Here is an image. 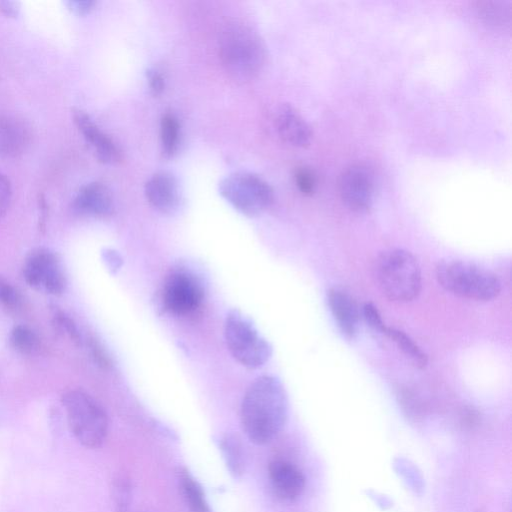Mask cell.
<instances>
[{
	"mask_svg": "<svg viewBox=\"0 0 512 512\" xmlns=\"http://www.w3.org/2000/svg\"><path fill=\"white\" fill-rule=\"evenodd\" d=\"M325 302L340 335L349 342L356 340L362 319L354 298L347 291L333 287L327 290Z\"/></svg>",
	"mask_w": 512,
	"mask_h": 512,
	"instance_id": "8fae6325",
	"label": "cell"
},
{
	"mask_svg": "<svg viewBox=\"0 0 512 512\" xmlns=\"http://www.w3.org/2000/svg\"><path fill=\"white\" fill-rule=\"evenodd\" d=\"M0 303L9 309H17L22 305L19 291L2 276H0Z\"/></svg>",
	"mask_w": 512,
	"mask_h": 512,
	"instance_id": "83f0119b",
	"label": "cell"
},
{
	"mask_svg": "<svg viewBox=\"0 0 512 512\" xmlns=\"http://www.w3.org/2000/svg\"><path fill=\"white\" fill-rule=\"evenodd\" d=\"M374 276L382 294L392 302H412L422 290L421 266L406 249L390 248L381 252L375 261Z\"/></svg>",
	"mask_w": 512,
	"mask_h": 512,
	"instance_id": "7a4b0ae2",
	"label": "cell"
},
{
	"mask_svg": "<svg viewBox=\"0 0 512 512\" xmlns=\"http://www.w3.org/2000/svg\"><path fill=\"white\" fill-rule=\"evenodd\" d=\"M0 11L8 17H16L19 13V7L14 1L1 0Z\"/></svg>",
	"mask_w": 512,
	"mask_h": 512,
	"instance_id": "836d02e7",
	"label": "cell"
},
{
	"mask_svg": "<svg viewBox=\"0 0 512 512\" xmlns=\"http://www.w3.org/2000/svg\"><path fill=\"white\" fill-rule=\"evenodd\" d=\"M101 259L107 270L113 275L121 270L124 262L122 255L113 248H104L101 251Z\"/></svg>",
	"mask_w": 512,
	"mask_h": 512,
	"instance_id": "f1b7e54d",
	"label": "cell"
},
{
	"mask_svg": "<svg viewBox=\"0 0 512 512\" xmlns=\"http://www.w3.org/2000/svg\"><path fill=\"white\" fill-rule=\"evenodd\" d=\"M392 468L405 487L414 495H422L425 490V479L419 467L410 459L395 457Z\"/></svg>",
	"mask_w": 512,
	"mask_h": 512,
	"instance_id": "7402d4cb",
	"label": "cell"
},
{
	"mask_svg": "<svg viewBox=\"0 0 512 512\" xmlns=\"http://www.w3.org/2000/svg\"><path fill=\"white\" fill-rule=\"evenodd\" d=\"M144 193L148 203L159 213L174 215L183 205L178 179L169 172H158L145 183Z\"/></svg>",
	"mask_w": 512,
	"mask_h": 512,
	"instance_id": "7c38bea8",
	"label": "cell"
},
{
	"mask_svg": "<svg viewBox=\"0 0 512 512\" xmlns=\"http://www.w3.org/2000/svg\"><path fill=\"white\" fill-rule=\"evenodd\" d=\"M89 347L94 360L99 365L106 368L111 365V360L101 345L97 342H91Z\"/></svg>",
	"mask_w": 512,
	"mask_h": 512,
	"instance_id": "1f68e13d",
	"label": "cell"
},
{
	"mask_svg": "<svg viewBox=\"0 0 512 512\" xmlns=\"http://www.w3.org/2000/svg\"><path fill=\"white\" fill-rule=\"evenodd\" d=\"M219 194L235 210L247 217H256L274 202L272 187L252 172H235L223 178L218 185Z\"/></svg>",
	"mask_w": 512,
	"mask_h": 512,
	"instance_id": "52a82bcc",
	"label": "cell"
},
{
	"mask_svg": "<svg viewBox=\"0 0 512 512\" xmlns=\"http://www.w3.org/2000/svg\"><path fill=\"white\" fill-rule=\"evenodd\" d=\"M230 475L239 479L245 471V455L237 438L230 434L220 435L215 439Z\"/></svg>",
	"mask_w": 512,
	"mask_h": 512,
	"instance_id": "ac0fdd59",
	"label": "cell"
},
{
	"mask_svg": "<svg viewBox=\"0 0 512 512\" xmlns=\"http://www.w3.org/2000/svg\"><path fill=\"white\" fill-rule=\"evenodd\" d=\"M53 318L60 331L64 332L76 345H82L81 332L73 319L62 311H56Z\"/></svg>",
	"mask_w": 512,
	"mask_h": 512,
	"instance_id": "4316f807",
	"label": "cell"
},
{
	"mask_svg": "<svg viewBox=\"0 0 512 512\" xmlns=\"http://www.w3.org/2000/svg\"><path fill=\"white\" fill-rule=\"evenodd\" d=\"M178 483L184 501L191 512H213L201 484L184 468L178 471Z\"/></svg>",
	"mask_w": 512,
	"mask_h": 512,
	"instance_id": "d6986e66",
	"label": "cell"
},
{
	"mask_svg": "<svg viewBox=\"0 0 512 512\" xmlns=\"http://www.w3.org/2000/svg\"><path fill=\"white\" fill-rule=\"evenodd\" d=\"M219 54L226 71L238 80H250L262 69L265 47L250 27L234 24L226 28L220 39Z\"/></svg>",
	"mask_w": 512,
	"mask_h": 512,
	"instance_id": "277c9868",
	"label": "cell"
},
{
	"mask_svg": "<svg viewBox=\"0 0 512 512\" xmlns=\"http://www.w3.org/2000/svg\"><path fill=\"white\" fill-rule=\"evenodd\" d=\"M73 119L100 162L111 165L120 160L121 152L116 143L100 129L87 113L75 109Z\"/></svg>",
	"mask_w": 512,
	"mask_h": 512,
	"instance_id": "4fadbf2b",
	"label": "cell"
},
{
	"mask_svg": "<svg viewBox=\"0 0 512 512\" xmlns=\"http://www.w3.org/2000/svg\"><path fill=\"white\" fill-rule=\"evenodd\" d=\"M288 396L275 376L263 375L247 388L240 407V420L248 439L257 445L272 441L288 417Z\"/></svg>",
	"mask_w": 512,
	"mask_h": 512,
	"instance_id": "6da1fadb",
	"label": "cell"
},
{
	"mask_svg": "<svg viewBox=\"0 0 512 512\" xmlns=\"http://www.w3.org/2000/svg\"><path fill=\"white\" fill-rule=\"evenodd\" d=\"M294 179L298 190L304 195H312L317 189V176L310 167H299L295 171Z\"/></svg>",
	"mask_w": 512,
	"mask_h": 512,
	"instance_id": "484cf974",
	"label": "cell"
},
{
	"mask_svg": "<svg viewBox=\"0 0 512 512\" xmlns=\"http://www.w3.org/2000/svg\"><path fill=\"white\" fill-rule=\"evenodd\" d=\"M145 77L150 92L154 96L162 94L165 89V79L160 71H158L156 68L149 67L145 70Z\"/></svg>",
	"mask_w": 512,
	"mask_h": 512,
	"instance_id": "f546056e",
	"label": "cell"
},
{
	"mask_svg": "<svg viewBox=\"0 0 512 512\" xmlns=\"http://www.w3.org/2000/svg\"><path fill=\"white\" fill-rule=\"evenodd\" d=\"M95 5L92 0H71L68 2V7L78 15H85L89 13Z\"/></svg>",
	"mask_w": 512,
	"mask_h": 512,
	"instance_id": "d6a6232c",
	"label": "cell"
},
{
	"mask_svg": "<svg viewBox=\"0 0 512 512\" xmlns=\"http://www.w3.org/2000/svg\"><path fill=\"white\" fill-rule=\"evenodd\" d=\"M375 180L372 170L364 164L348 167L341 178V195L346 206L356 213L372 207Z\"/></svg>",
	"mask_w": 512,
	"mask_h": 512,
	"instance_id": "30bf717a",
	"label": "cell"
},
{
	"mask_svg": "<svg viewBox=\"0 0 512 512\" xmlns=\"http://www.w3.org/2000/svg\"><path fill=\"white\" fill-rule=\"evenodd\" d=\"M275 125L279 136L292 146L305 147L311 142V126L291 105L283 104L279 107Z\"/></svg>",
	"mask_w": 512,
	"mask_h": 512,
	"instance_id": "e0dca14e",
	"label": "cell"
},
{
	"mask_svg": "<svg viewBox=\"0 0 512 512\" xmlns=\"http://www.w3.org/2000/svg\"><path fill=\"white\" fill-rule=\"evenodd\" d=\"M62 404L74 437L85 447L103 444L109 427L108 416L102 405L82 390H70L62 396Z\"/></svg>",
	"mask_w": 512,
	"mask_h": 512,
	"instance_id": "5b68a950",
	"label": "cell"
},
{
	"mask_svg": "<svg viewBox=\"0 0 512 512\" xmlns=\"http://www.w3.org/2000/svg\"><path fill=\"white\" fill-rule=\"evenodd\" d=\"M115 512H128L131 501V484L128 478L118 477L113 486Z\"/></svg>",
	"mask_w": 512,
	"mask_h": 512,
	"instance_id": "d4e9b609",
	"label": "cell"
},
{
	"mask_svg": "<svg viewBox=\"0 0 512 512\" xmlns=\"http://www.w3.org/2000/svg\"><path fill=\"white\" fill-rule=\"evenodd\" d=\"M205 297L202 279L188 267L178 266L168 274L160 294L161 309L174 316L196 311Z\"/></svg>",
	"mask_w": 512,
	"mask_h": 512,
	"instance_id": "ba28073f",
	"label": "cell"
},
{
	"mask_svg": "<svg viewBox=\"0 0 512 512\" xmlns=\"http://www.w3.org/2000/svg\"><path fill=\"white\" fill-rule=\"evenodd\" d=\"M12 189L9 179L0 172V216L3 215L10 204Z\"/></svg>",
	"mask_w": 512,
	"mask_h": 512,
	"instance_id": "4dcf8cb0",
	"label": "cell"
},
{
	"mask_svg": "<svg viewBox=\"0 0 512 512\" xmlns=\"http://www.w3.org/2000/svg\"><path fill=\"white\" fill-rule=\"evenodd\" d=\"M269 480L275 494L284 501H295L305 489L302 471L287 460H274L268 469Z\"/></svg>",
	"mask_w": 512,
	"mask_h": 512,
	"instance_id": "5bb4252c",
	"label": "cell"
},
{
	"mask_svg": "<svg viewBox=\"0 0 512 512\" xmlns=\"http://www.w3.org/2000/svg\"><path fill=\"white\" fill-rule=\"evenodd\" d=\"M385 337L389 338L416 367L425 368L428 365L429 359L426 352L403 330L388 326Z\"/></svg>",
	"mask_w": 512,
	"mask_h": 512,
	"instance_id": "44dd1931",
	"label": "cell"
},
{
	"mask_svg": "<svg viewBox=\"0 0 512 512\" xmlns=\"http://www.w3.org/2000/svg\"><path fill=\"white\" fill-rule=\"evenodd\" d=\"M181 143V125L178 117L171 111L165 112L160 120V146L162 156L173 158Z\"/></svg>",
	"mask_w": 512,
	"mask_h": 512,
	"instance_id": "ffe728a7",
	"label": "cell"
},
{
	"mask_svg": "<svg viewBox=\"0 0 512 512\" xmlns=\"http://www.w3.org/2000/svg\"><path fill=\"white\" fill-rule=\"evenodd\" d=\"M374 501L377 503V505L381 506L383 509H387L391 506V502L388 498L384 497L383 495L378 494H371L370 495Z\"/></svg>",
	"mask_w": 512,
	"mask_h": 512,
	"instance_id": "e575fe53",
	"label": "cell"
},
{
	"mask_svg": "<svg viewBox=\"0 0 512 512\" xmlns=\"http://www.w3.org/2000/svg\"><path fill=\"white\" fill-rule=\"evenodd\" d=\"M31 132L28 124L21 118L0 114V155L6 158L21 156L28 149Z\"/></svg>",
	"mask_w": 512,
	"mask_h": 512,
	"instance_id": "2e32d148",
	"label": "cell"
},
{
	"mask_svg": "<svg viewBox=\"0 0 512 512\" xmlns=\"http://www.w3.org/2000/svg\"><path fill=\"white\" fill-rule=\"evenodd\" d=\"M10 346L18 353L32 355L40 347V339L36 332L26 325L12 328L8 336Z\"/></svg>",
	"mask_w": 512,
	"mask_h": 512,
	"instance_id": "603a6c76",
	"label": "cell"
},
{
	"mask_svg": "<svg viewBox=\"0 0 512 512\" xmlns=\"http://www.w3.org/2000/svg\"><path fill=\"white\" fill-rule=\"evenodd\" d=\"M72 208L79 215L105 217L113 212V197L104 184L90 182L79 189L73 199Z\"/></svg>",
	"mask_w": 512,
	"mask_h": 512,
	"instance_id": "9a60e30c",
	"label": "cell"
},
{
	"mask_svg": "<svg viewBox=\"0 0 512 512\" xmlns=\"http://www.w3.org/2000/svg\"><path fill=\"white\" fill-rule=\"evenodd\" d=\"M435 276L443 290L471 301L489 302L502 291V282L497 274L464 260L447 259L439 262Z\"/></svg>",
	"mask_w": 512,
	"mask_h": 512,
	"instance_id": "3957f363",
	"label": "cell"
},
{
	"mask_svg": "<svg viewBox=\"0 0 512 512\" xmlns=\"http://www.w3.org/2000/svg\"><path fill=\"white\" fill-rule=\"evenodd\" d=\"M224 338L228 351L241 365L256 369L272 356L271 344L263 338L252 321L239 310H230L224 322Z\"/></svg>",
	"mask_w": 512,
	"mask_h": 512,
	"instance_id": "8992f818",
	"label": "cell"
},
{
	"mask_svg": "<svg viewBox=\"0 0 512 512\" xmlns=\"http://www.w3.org/2000/svg\"><path fill=\"white\" fill-rule=\"evenodd\" d=\"M23 277L33 288L49 294H61L66 278L57 256L46 248L33 250L24 263Z\"/></svg>",
	"mask_w": 512,
	"mask_h": 512,
	"instance_id": "9c48e42d",
	"label": "cell"
},
{
	"mask_svg": "<svg viewBox=\"0 0 512 512\" xmlns=\"http://www.w3.org/2000/svg\"><path fill=\"white\" fill-rule=\"evenodd\" d=\"M361 319L368 328L376 335L385 336L388 326L373 303L366 302L361 308Z\"/></svg>",
	"mask_w": 512,
	"mask_h": 512,
	"instance_id": "cb8c5ba5",
	"label": "cell"
}]
</instances>
